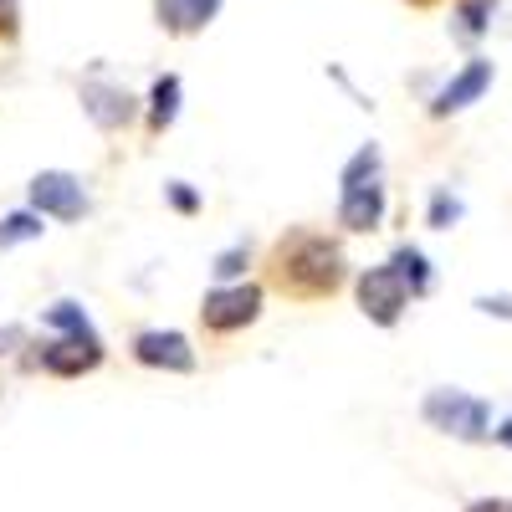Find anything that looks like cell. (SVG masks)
<instances>
[{
    "mask_svg": "<svg viewBox=\"0 0 512 512\" xmlns=\"http://www.w3.org/2000/svg\"><path fill=\"white\" fill-rule=\"evenodd\" d=\"M267 277L277 292L297 297V303H318V297H333L344 287V251L318 231H287L272 246Z\"/></svg>",
    "mask_w": 512,
    "mask_h": 512,
    "instance_id": "6da1fadb",
    "label": "cell"
},
{
    "mask_svg": "<svg viewBox=\"0 0 512 512\" xmlns=\"http://www.w3.org/2000/svg\"><path fill=\"white\" fill-rule=\"evenodd\" d=\"M420 415H425L431 431H446L456 441H487L492 436L487 400L466 395V390H431V395H425V405H420Z\"/></svg>",
    "mask_w": 512,
    "mask_h": 512,
    "instance_id": "7a4b0ae2",
    "label": "cell"
},
{
    "mask_svg": "<svg viewBox=\"0 0 512 512\" xmlns=\"http://www.w3.org/2000/svg\"><path fill=\"white\" fill-rule=\"evenodd\" d=\"M256 313H262V287L256 282L216 287V292H205V303H200V323L210 333H236V328L256 323Z\"/></svg>",
    "mask_w": 512,
    "mask_h": 512,
    "instance_id": "3957f363",
    "label": "cell"
},
{
    "mask_svg": "<svg viewBox=\"0 0 512 512\" xmlns=\"http://www.w3.org/2000/svg\"><path fill=\"white\" fill-rule=\"evenodd\" d=\"M405 303H410V287H405V277H400L390 262L369 267V272L359 277V308H364V318H374L379 328H395L400 313H405Z\"/></svg>",
    "mask_w": 512,
    "mask_h": 512,
    "instance_id": "277c9868",
    "label": "cell"
},
{
    "mask_svg": "<svg viewBox=\"0 0 512 512\" xmlns=\"http://www.w3.org/2000/svg\"><path fill=\"white\" fill-rule=\"evenodd\" d=\"M31 210H41V216H52V221H82L88 190H82V180L67 175V169H41L31 180Z\"/></svg>",
    "mask_w": 512,
    "mask_h": 512,
    "instance_id": "5b68a950",
    "label": "cell"
},
{
    "mask_svg": "<svg viewBox=\"0 0 512 512\" xmlns=\"http://www.w3.org/2000/svg\"><path fill=\"white\" fill-rule=\"evenodd\" d=\"M134 359L144 369H169V374H190L195 369V349H190V338L175 333V328H144L134 338Z\"/></svg>",
    "mask_w": 512,
    "mask_h": 512,
    "instance_id": "8992f818",
    "label": "cell"
},
{
    "mask_svg": "<svg viewBox=\"0 0 512 512\" xmlns=\"http://www.w3.org/2000/svg\"><path fill=\"white\" fill-rule=\"evenodd\" d=\"M487 88H492V62H487V57H472V62H466V67L446 82V88L431 98V113H436V118L461 113V108H472Z\"/></svg>",
    "mask_w": 512,
    "mask_h": 512,
    "instance_id": "52a82bcc",
    "label": "cell"
},
{
    "mask_svg": "<svg viewBox=\"0 0 512 512\" xmlns=\"http://www.w3.org/2000/svg\"><path fill=\"white\" fill-rule=\"evenodd\" d=\"M98 364H103V344H98V338H72V333H62L57 344L41 349V369L62 374V379L88 374V369H98Z\"/></svg>",
    "mask_w": 512,
    "mask_h": 512,
    "instance_id": "ba28073f",
    "label": "cell"
},
{
    "mask_svg": "<svg viewBox=\"0 0 512 512\" xmlns=\"http://www.w3.org/2000/svg\"><path fill=\"white\" fill-rule=\"evenodd\" d=\"M384 221V185H354L344 190V200H338V226L344 231H374Z\"/></svg>",
    "mask_w": 512,
    "mask_h": 512,
    "instance_id": "9c48e42d",
    "label": "cell"
},
{
    "mask_svg": "<svg viewBox=\"0 0 512 512\" xmlns=\"http://www.w3.org/2000/svg\"><path fill=\"white\" fill-rule=\"evenodd\" d=\"M82 108H88V118L98 128H123L134 118V98L123 88H108V82H88V88H82Z\"/></svg>",
    "mask_w": 512,
    "mask_h": 512,
    "instance_id": "30bf717a",
    "label": "cell"
},
{
    "mask_svg": "<svg viewBox=\"0 0 512 512\" xmlns=\"http://www.w3.org/2000/svg\"><path fill=\"white\" fill-rule=\"evenodd\" d=\"M216 11H221V0H159V21L169 31H180V36L210 26V16H216Z\"/></svg>",
    "mask_w": 512,
    "mask_h": 512,
    "instance_id": "8fae6325",
    "label": "cell"
},
{
    "mask_svg": "<svg viewBox=\"0 0 512 512\" xmlns=\"http://www.w3.org/2000/svg\"><path fill=\"white\" fill-rule=\"evenodd\" d=\"M175 113H180V77L164 72L154 82V93H149V123H154V134H164V128L175 123Z\"/></svg>",
    "mask_w": 512,
    "mask_h": 512,
    "instance_id": "7c38bea8",
    "label": "cell"
},
{
    "mask_svg": "<svg viewBox=\"0 0 512 512\" xmlns=\"http://www.w3.org/2000/svg\"><path fill=\"white\" fill-rule=\"evenodd\" d=\"M390 267L405 277L410 297H425V292H431V262H425V251H415V246H395Z\"/></svg>",
    "mask_w": 512,
    "mask_h": 512,
    "instance_id": "4fadbf2b",
    "label": "cell"
},
{
    "mask_svg": "<svg viewBox=\"0 0 512 512\" xmlns=\"http://www.w3.org/2000/svg\"><path fill=\"white\" fill-rule=\"evenodd\" d=\"M41 231V210H11V216H0V251H11L21 241H36Z\"/></svg>",
    "mask_w": 512,
    "mask_h": 512,
    "instance_id": "5bb4252c",
    "label": "cell"
},
{
    "mask_svg": "<svg viewBox=\"0 0 512 512\" xmlns=\"http://www.w3.org/2000/svg\"><path fill=\"white\" fill-rule=\"evenodd\" d=\"M374 175H379V149H374V144H364V149L344 164L338 185H344V190H354V185H374Z\"/></svg>",
    "mask_w": 512,
    "mask_h": 512,
    "instance_id": "9a60e30c",
    "label": "cell"
},
{
    "mask_svg": "<svg viewBox=\"0 0 512 512\" xmlns=\"http://www.w3.org/2000/svg\"><path fill=\"white\" fill-rule=\"evenodd\" d=\"M487 16H492V0H466V6H456V36L461 41H477L487 31Z\"/></svg>",
    "mask_w": 512,
    "mask_h": 512,
    "instance_id": "2e32d148",
    "label": "cell"
},
{
    "mask_svg": "<svg viewBox=\"0 0 512 512\" xmlns=\"http://www.w3.org/2000/svg\"><path fill=\"white\" fill-rule=\"evenodd\" d=\"M47 323L62 328V333H72V338H98L93 323H88V313H82L77 303H52V308H47Z\"/></svg>",
    "mask_w": 512,
    "mask_h": 512,
    "instance_id": "e0dca14e",
    "label": "cell"
},
{
    "mask_svg": "<svg viewBox=\"0 0 512 512\" xmlns=\"http://www.w3.org/2000/svg\"><path fill=\"white\" fill-rule=\"evenodd\" d=\"M456 221H461V200H456L451 190H436V195H431V226H436V231H451Z\"/></svg>",
    "mask_w": 512,
    "mask_h": 512,
    "instance_id": "ac0fdd59",
    "label": "cell"
},
{
    "mask_svg": "<svg viewBox=\"0 0 512 512\" xmlns=\"http://www.w3.org/2000/svg\"><path fill=\"white\" fill-rule=\"evenodd\" d=\"M164 195H169V205H175L180 216H195V210H200V195H195L185 180H169V185H164Z\"/></svg>",
    "mask_w": 512,
    "mask_h": 512,
    "instance_id": "d6986e66",
    "label": "cell"
},
{
    "mask_svg": "<svg viewBox=\"0 0 512 512\" xmlns=\"http://www.w3.org/2000/svg\"><path fill=\"white\" fill-rule=\"evenodd\" d=\"M241 272H246V246H231V251L216 256V277H221V282H231V277H241Z\"/></svg>",
    "mask_w": 512,
    "mask_h": 512,
    "instance_id": "ffe728a7",
    "label": "cell"
},
{
    "mask_svg": "<svg viewBox=\"0 0 512 512\" xmlns=\"http://www.w3.org/2000/svg\"><path fill=\"white\" fill-rule=\"evenodd\" d=\"M477 308H482V313H497V318L512 323V297H477Z\"/></svg>",
    "mask_w": 512,
    "mask_h": 512,
    "instance_id": "44dd1931",
    "label": "cell"
},
{
    "mask_svg": "<svg viewBox=\"0 0 512 512\" xmlns=\"http://www.w3.org/2000/svg\"><path fill=\"white\" fill-rule=\"evenodd\" d=\"M0 36H16V0H0Z\"/></svg>",
    "mask_w": 512,
    "mask_h": 512,
    "instance_id": "7402d4cb",
    "label": "cell"
},
{
    "mask_svg": "<svg viewBox=\"0 0 512 512\" xmlns=\"http://www.w3.org/2000/svg\"><path fill=\"white\" fill-rule=\"evenodd\" d=\"M466 512H512L502 497H482V502H472V507H466Z\"/></svg>",
    "mask_w": 512,
    "mask_h": 512,
    "instance_id": "603a6c76",
    "label": "cell"
},
{
    "mask_svg": "<svg viewBox=\"0 0 512 512\" xmlns=\"http://www.w3.org/2000/svg\"><path fill=\"white\" fill-rule=\"evenodd\" d=\"M492 436H497V446H507V451H512V415H507V420L497 425V431H492Z\"/></svg>",
    "mask_w": 512,
    "mask_h": 512,
    "instance_id": "cb8c5ba5",
    "label": "cell"
}]
</instances>
